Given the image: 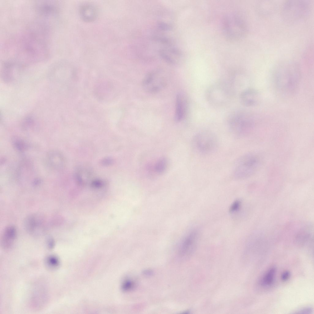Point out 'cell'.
<instances>
[{"label":"cell","instance_id":"cell-9","mask_svg":"<svg viewBox=\"0 0 314 314\" xmlns=\"http://www.w3.org/2000/svg\"><path fill=\"white\" fill-rule=\"evenodd\" d=\"M199 237V232L196 229L188 232L183 237L178 248L179 255L183 257L190 255L195 249Z\"/></svg>","mask_w":314,"mask_h":314},{"label":"cell","instance_id":"cell-23","mask_svg":"<svg viewBox=\"0 0 314 314\" xmlns=\"http://www.w3.org/2000/svg\"><path fill=\"white\" fill-rule=\"evenodd\" d=\"M135 286V283L133 281L130 279H127L123 282L122 288L124 291L127 292L133 289Z\"/></svg>","mask_w":314,"mask_h":314},{"label":"cell","instance_id":"cell-28","mask_svg":"<svg viewBox=\"0 0 314 314\" xmlns=\"http://www.w3.org/2000/svg\"><path fill=\"white\" fill-rule=\"evenodd\" d=\"M47 244L49 248L52 249L53 248L55 245L54 239L51 237L48 238L47 241Z\"/></svg>","mask_w":314,"mask_h":314},{"label":"cell","instance_id":"cell-15","mask_svg":"<svg viewBox=\"0 0 314 314\" xmlns=\"http://www.w3.org/2000/svg\"><path fill=\"white\" fill-rule=\"evenodd\" d=\"M79 13L81 19L86 22L93 21L97 17V11L95 7L90 4H85L81 6L79 9Z\"/></svg>","mask_w":314,"mask_h":314},{"label":"cell","instance_id":"cell-11","mask_svg":"<svg viewBox=\"0 0 314 314\" xmlns=\"http://www.w3.org/2000/svg\"><path fill=\"white\" fill-rule=\"evenodd\" d=\"M260 95L258 91L252 88L246 89L241 92L239 99L241 103L247 107L257 105L260 100Z\"/></svg>","mask_w":314,"mask_h":314},{"label":"cell","instance_id":"cell-16","mask_svg":"<svg viewBox=\"0 0 314 314\" xmlns=\"http://www.w3.org/2000/svg\"><path fill=\"white\" fill-rule=\"evenodd\" d=\"M277 3L272 1H260L257 3L256 10L263 16H268L273 13L277 8Z\"/></svg>","mask_w":314,"mask_h":314},{"label":"cell","instance_id":"cell-2","mask_svg":"<svg viewBox=\"0 0 314 314\" xmlns=\"http://www.w3.org/2000/svg\"><path fill=\"white\" fill-rule=\"evenodd\" d=\"M36 29L29 30L19 41V56L30 61L44 59L47 52L44 30H41L40 29L39 30Z\"/></svg>","mask_w":314,"mask_h":314},{"label":"cell","instance_id":"cell-3","mask_svg":"<svg viewBox=\"0 0 314 314\" xmlns=\"http://www.w3.org/2000/svg\"><path fill=\"white\" fill-rule=\"evenodd\" d=\"M310 10L311 4L308 0H288L282 5L281 15L285 22L296 23L307 17Z\"/></svg>","mask_w":314,"mask_h":314},{"label":"cell","instance_id":"cell-14","mask_svg":"<svg viewBox=\"0 0 314 314\" xmlns=\"http://www.w3.org/2000/svg\"><path fill=\"white\" fill-rule=\"evenodd\" d=\"M16 228L10 225L4 230L1 239V245L3 249L8 250L13 246L17 236Z\"/></svg>","mask_w":314,"mask_h":314},{"label":"cell","instance_id":"cell-7","mask_svg":"<svg viewBox=\"0 0 314 314\" xmlns=\"http://www.w3.org/2000/svg\"><path fill=\"white\" fill-rule=\"evenodd\" d=\"M223 30L227 39L232 41L241 39L247 32L244 21L239 16L234 14L228 15L224 17Z\"/></svg>","mask_w":314,"mask_h":314},{"label":"cell","instance_id":"cell-1","mask_svg":"<svg viewBox=\"0 0 314 314\" xmlns=\"http://www.w3.org/2000/svg\"><path fill=\"white\" fill-rule=\"evenodd\" d=\"M300 67L296 62L284 60L277 63L272 71L274 86L278 92L283 96L293 94L300 81Z\"/></svg>","mask_w":314,"mask_h":314},{"label":"cell","instance_id":"cell-27","mask_svg":"<svg viewBox=\"0 0 314 314\" xmlns=\"http://www.w3.org/2000/svg\"><path fill=\"white\" fill-rule=\"evenodd\" d=\"M290 275V272L288 271H285L283 272L281 275V278L283 281H285L289 278Z\"/></svg>","mask_w":314,"mask_h":314},{"label":"cell","instance_id":"cell-17","mask_svg":"<svg viewBox=\"0 0 314 314\" xmlns=\"http://www.w3.org/2000/svg\"><path fill=\"white\" fill-rule=\"evenodd\" d=\"M36 216H30L27 217L25 221V226L27 231L33 234L38 232L40 227L41 222Z\"/></svg>","mask_w":314,"mask_h":314},{"label":"cell","instance_id":"cell-8","mask_svg":"<svg viewBox=\"0 0 314 314\" xmlns=\"http://www.w3.org/2000/svg\"><path fill=\"white\" fill-rule=\"evenodd\" d=\"M192 143L194 149L198 153L208 154L216 150L218 140L213 132L205 130L198 132L194 135Z\"/></svg>","mask_w":314,"mask_h":314},{"label":"cell","instance_id":"cell-22","mask_svg":"<svg viewBox=\"0 0 314 314\" xmlns=\"http://www.w3.org/2000/svg\"><path fill=\"white\" fill-rule=\"evenodd\" d=\"M311 238V234L307 231H301L299 232L296 236L297 242L302 243H304Z\"/></svg>","mask_w":314,"mask_h":314},{"label":"cell","instance_id":"cell-25","mask_svg":"<svg viewBox=\"0 0 314 314\" xmlns=\"http://www.w3.org/2000/svg\"><path fill=\"white\" fill-rule=\"evenodd\" d=\"M14 142L15 147L19 151H22L26 148V144L23 141L20 140H16Z\"/></svg>","mask_w":314,"mask_h":314},{"label":"cell","instance_id":"cell-13","mask_svg":"<svg viewBox=\"0 0 314 314\" xmlns=\"http://www.w3.org/2000/svg\"><path fill=\"white\" fill-rule=\"evenodd\" d=\"M36 10L41 15L49 16L58 10V3L53 1H40L36 3Z\"/></svg>","mask_w":314,"mask_h":314},{"label":"cell","instance_id":"cell-4","mask_svg":"<svg viewBox=\"0 0 314 314\" xmlns=\"http://www.w3.org/2000/svg\"><path fill=\"white\" fill-rule=\"evenodd\" d=\"M234 94L232 85L227 81H220L214 82L207 88L206 97L208 102L216 107L228 104Z\"/></svg>","mask_w":314,"mask_h":314},{"label":"cell","instance_id":"cell-20","mask_svg":"<svg viewBox=\"0 0 314 314\" xmlns=\"http://www.w3.org/2000/svg\"><path fill=\"white\" fill-rule=\"evenodd\" d=\"M45 264L50 270H54L57 269L60 264L59 258L54 255L48 256L45 259Z\"/></svg>","mask_w":314,"mask_h":314},{"label":"cell","instance_id":"cell-12","mask_svg":"<svg viewBox=\"0 0 314 314\" xmlns=\"http://www.w3.org/2000/svg\"><path fill=\"white\" fill-rule=\"evenodd\" d=\"M175 106V120L177 121H181L186 115L187 107V99L183 93H179L176 95Z\"/></svg>","mask_w":314,"mask_h":314},{"label":"cell","instance_id":"cell-29","mask_svg":"<svg viewBox=\"0 0 314 314\" xmlns=\"http://www.w3.org/2000/svg\"><path fill=\"white\" fill-rule=\"evenodd\" d=\"M152 271L150 270H146L144 271L143 273L144 274L146 275H150L152 274Z\"/></svg>","mask_w":314,"mask_h":314},{"label":"cell","instance_id":"cell-10","mask_svg":"<svg viewBox=\"0 0 314 314\" xmlns=\"http://www.w3.org/2000/svg\"><path fill=\"white\" fill-rule=\"evenodd\" d=\"M165 84L163 76L157 72L148 74L144 77L143 82V87L147 91L151 93L158 92Z\"/></svg>","mask_w":314,"mask_h":314},{"label":"cell","instance_id":"cell-19","mask_svg":"<svg viewBox=\"0 0 314 314\" xmlns=\"http://www.w3.org/2000/svg\"><path fill=\"white\" fill-rule=\"evenodd\" d=\"M276 269L273 267L270 268L263 276L260 281L261 285L264 286L271 285L274 282Z\"/></svg>","mask_w":314,"mask_h":314},{"label":"cell","instance_id":"cell-26","mask_svg":"<svg viewBox=\"0 0 314 314\" xmlns=\"http://www.w3.org/2000/svg\"><path fill=\"white\" fill-rule=\"evenodd\" d=\"M312 311L313 309L312 308L308 307L300 310L297 313L301 314H310Z\"/></svg>","mask_w":314,"mask_h":314},{"label":"cell","instance_id":"cell-24","mask_svg":"<svg viewBox=\"0 0 314 314\" xmlns=\"http://www.w3.org/2000/svg\"><path fill=\"white\" fill-rule=\"evenodd\" d=\"M241 205V202L240 200H235L230 206L229 209V212L231 213H234L238 212L240 209Z\"/></svg>","mask_w":314,"mask_h":314},{"label":"cell","instance_id":"cell-21","mask_svg":"<svg viewBox=\"0 0 314 314\" xmlns=\"http://www.w3.org/2000/svg\"><path fill=\"white\" fill-rule=\"evenodd\" d=\"M167 161L164 158L159 159L156 163L154 167L155 172L158 174H161L164 172L167 167Z\"/></svg>","mask_w":314,"mask_h":314},{"label":"cell","instance_id":"cell-5","mask_svg":"<svg viewBox=\"0 0 314 314\" xmlns=\"http://www.w3.org/2000/svg\"><path fill=\"white\" fill-rule=\"evenodd\" d=\"M228 123L232 133L239 137H244L249 134L254 125L251 116L242 110L232 113L228 117Z\"/></svg>","mask_w":314,"mask_h":314},{"label":"cell","instance_id":"cell-18","mask_svg":"<svg viewBox=\"0 0 314 314\" xmlns=\"http://www.w3.org/2000/svg\"><path fill=\"white\" fill-rule=\"evenodd\" d=\"M61 154L57 151H51L47 155V159L49 165L52 168L58 169L61 167L62 157Z\"/></svg>","mask_w":314,"mask_h":314},{"label":"cell","instance_id":"cell-6","mask_svg":"<svg viewBox=\"0 0 314 314\" xmlns=\"http://www.w3.org/2000/svg\"><path fill=\"white\" fill-rule=\"evenodd\" d=\"M260 163V158L256 153L250 152L243 155L235 164L234 177L237 179H242L250 177L257 171Z\"/></svg>","mask_w":314,"mask_h":314}]
</instances>
